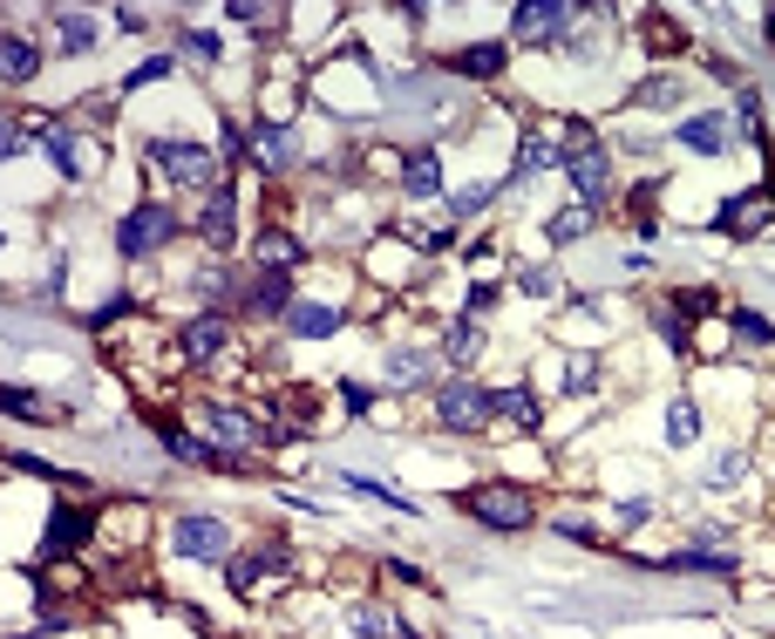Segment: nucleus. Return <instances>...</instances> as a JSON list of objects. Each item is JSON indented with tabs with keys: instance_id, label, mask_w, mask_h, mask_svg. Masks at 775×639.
I'll list each match as a JSON object with an SVG mask.
<instances>
[{
	"instance_id": "obj_37",
	"label": "nucleus",
	"mask_w": 775,
	"mask_h": 639,
	"mask_svg": "<svg viewBox=\"0 0 775 639\" xmlns=\"http://www.w3.org/2000/svg\"><path fill=\"white\" fill-rule=\"evenodd\" d=\"M164 75H170V55H150V62L123 82V95H137V89H150V82H164Z\"/></svg>"
},
{
	"instance_id": "obj_31",
	"label": "nucleus",
	"mask_w": 775,
	"mask_h": 639,
	"mask_svg": "<svg viewBox=\"0 0 775 639\" xmlns=\"http://www.w3.org/2000/svg\"><path fill=\"white\" fill-rule=\"evenodd\" d=\"M48 164H55V170H82V143H75V130H48Z\"/></svg>"
},
{
	"instance_id": "obj_43",
	"label": "nucleus",
	"mask_w": 775,
	"mask_h": 639,
	"mask_svg": "<svg viewBox=\"0 0 775 639\" xmlns=\"http://www.w3.org/2000/svg\"><path fill=\"white\" fill-rule=\"evenodd\" d=\"M8 639H41V632H8Z\"/></svg>"
},
{
	"instance_id": "obj_1",
	"label": "nucleus",
	"mask_w": 775,
	"mask_h": 639,
	"mask_svg": "<svg viewBox=\"0 0 775 639\" xmlns=\"http://www.w3.org/2000/svg\"><path fill=\"white\" fill-rule=\"evenodd\" d=\"M558 164L572 170V184H579V204H599L612 191V157L599 143H592L585 123H564V150H558Z\"/></svg>"
},
{
	"instance_id": "obj_29",
	"label": "nucleus",
	"mask_w": 775,
	"mask_h": 639,
	"mask_svg": "<svg viewBox=\"0 0 775 639\" xmlns=\"http://www.w3.org/2000/svg\"><path fill=\"white\" fill-rule=\"evenodd\" d=\"M551 164H558V143L531 130V137H524V150H517V177H531V170H551Z\"/></svg>"
},
{
	"instance_id": "obj_42",
	"label": "nucleus",
	"mask_w": 775,
	"mask_h": 639,
	"mask_svg": "<svg viewBox=\"0 0 775 639\" xmlns=\"http://www.w3.org/2000/svg\"><path fill=\"white\" fill-rule=\"evenodd\" d=\"M341 395H347V408H354V416H360V408H368V401H374L368 388H360V381H341Z\"/></svg>"
},
{
	"instance_id": "obj_39",
	"label": "nucleus",
	"mask_w": 775,
	"mask_h": 639,
	"mask_svg": "<svg viewBox=\"0 0 775 639\" xmlns=\"http://www.w3.org/2000/svg\"><path fill=\"white\" fill-rule=\"evenodd\" d=\"M449 354H456V361H470V354H477V327H470V320L449 327Z\"/></svg>"
},
{
	"instance_id": "obj_13",
	"label": "nucleus",
	"mask_w": 775,
	"mask_h": 639,
	"mask_svg": "<svg viewBox=\"0 0 775 639\" xmlns=\"http://www.w3.org/2000/svg\"><path fill=\"white\" fill-rule=\"evenodd\" d=\"M287 334L293 341H333L341 334V314L320 306V299H300V306H287Z\"/></svg>"
},
{
	"instance_id": "obj_23",
	"label": "nucleus",
	"mask_w": 775,
	"mask_h": 639,
	"mask_svg": "<svg viewBox=\"0 0 775 639\" xmlns=\"http://www.w3.org/2000/svg\"><path fill=\"white\" fill-rule=\"evenodd\" d=\"M666 572H714V578H728L735 558L714 551V545H701V551H674V558H666Z\"/></svg>"
},
{
	"instance_id": "obj_2",
	"label": "nucleus",
	"mask_w": 775,
	"mask_h": 639,
	"mask_svg": "<svg viewBox=\"0 0 775 639\" xmlns=\"http://www.w3.org/2000/svg\"><path fill=\"white\" fill-rule=\"evenodd\" d=\"M150 157H157V170L170 177L177 191H212L218 184V150H204V143H185V137H157L150 143Z\"/></svg>"
},
{
	"instance_id": "obj_33",
	"label": "nucleus",
	"mask_w": 775,
	"mask_h": 639,
	"mask_svg": "<svg viewBox=\"0 0 775 639\" xmlns=\"http://www.w3.org/2000/svg\"><path fill=\"white\" fill-rule=\"evenodd\" d=\"M429 381V354H395V368H387V388H416Z\"/></svg>"
},
{
	"instance_id": "obj_34",
	"label": "nucleus",
	"mask_w": 775,
	"mask_h": 639,
	"mask_svg": "<svg viewBox=\"0 0 775 639\" xmlns=\"http://www.w3.org/2000/svg\"><path fill=\"white\" fill-rule=\"evenodd\" d=\"M735 334H741V341H755V347H768V341H775V327L755 314V306H735Z\"/></svg>"
},
{
	"instance_id": "obj_11",
	"label": "nucleus",
	"mask_w": 775,
	"mask_h": 639,
	"mask_svg": "<svg viewBox=\"0 0 775 639\" xmlns=\"http://www.w3.org/2000/svg\"><path fill=\"white\" fill-rule=\"evenodd\" d=\"M293 157H300V143H293V130H287V123H258V130H252V164L258 170H266V177H279V170H293Z\"/></svg>"
},
{
	"instance_id": "obj_26",
	"label": "nucleus",
	"mask_w": 775,
	"mask_h": 639,
	"mask_svg": "<svg viewBox=\"0 0 775 639\" xmlns=\"http://www.w3.org/2000/svg\"><path fill=\"white\" fill-rule=\"evenodd\" d=\"M694 436H701V408H694L687 395H674V408H666V443H694Z\"/></svg>"
},
{
	"instance_id": "obj_12",
	"label": "nucleus",
	"mask_w": 775,
	"mask_h": 639,
	"mask_svg": "<svg viewBox=\"0 0 775 639\" xmlns=\"http://www.w3.org/2000/svg\"><path fill=\"white\" fill-rule=\"evenodd\" d=\"M231 341V314H198L185 334H177V347H185V361H218V347Z\"/></svg>"
},
{
	"instance_id": "obj_21",
	"label": "nucleus",
	"mask_w": 775,
	"mask_h": 639,
	"mask_svg": "<svg viewBox=\"0 0 775 639\" xmlns=\"http://www.w3.org/2000/svg\"><path fill=\"white\" fill-rule=\"evenodd\" d=\"M592 225H599V212H592V204H564V212L545 218V232H551V245H572V239L592 232Z\"/></svg>"
},
{
	"instance_id": "obj_27",
	"label": "nucleus",
	"mask_w": 775,
	"mask_h": 639,
	"mask_svg": "<svg viewBox=\"0 0 775 639\" xmlns=\"http://www.w3.org/2000/svg\"><path fill=\"white\" fill-rule=\"evenodd\" d=\"M55 28H62V55H89L96 48V21L89 14H55Z\"/></svg>"
},
{
	"instance_id": "obj_4",
	"label": "nucleus",
	"mask_w": 775,
	"mask_h": 639,
	"mask_svg": "<svg viewBox=\"0 0 775 639\" xmlns=\"http://www.w3.org/2000/svg\"><path fill=\"white\" fill-rule=\"evenodd\" d=\"M170 239H177V212H164V204H137V212H123V225H116L123 259H150V252H164Z\"/></svg>"
},
{
	"instance_id": "obj_9",
	"label": "nucleus",
	"mask_w": 775,
	"mask_h": 639,
	"mask_svg": "<svg viewBox=\"0 0 775 639\" xmlns=\"http://www.w3.org/2000/svg\"><path fill=\"white\" fill-rule=\"evenodd\" d=\"M714 225H721L728 239H755V232H768V225H775V197H768V191H741V197L721 204Z\"/></svg>"
},
{
	"instance_id": "obj_36",
	"label": "nucleus",
	"mask_w": 775,
	"mask_h": 639,
	"mask_svg": "<svg viewBox=\"0 0 775 639\" xmlns=\"http://www.w3.org/2000/svg\"><path fill=\"white\" fill-rule=\"evenodd\" d=\"M517 286H524L531 299H551L558 293V272L551 266H524V272H517Z\"/></svg>"
},
{
	"instance_id": "obj_20",
	"label": "nucleus",
	"mask_w": 775,
	"mask_h": 639,
	"mask_svg": "<svg viewBox=\"0 0 775 639\" xmlns=\"http://www.w3.org/2000/svg\"><path fill=\"white\" fill-rule=\"evenodd\" d=\"M287 293H293V272H266V279L245 293V314H279V320H287V306H293Z\"/></svg>"
},
{
	"instance_id": "obj_38",
	"label": "nucleus",
	"mask_w": 775,
	"mask_h": 639,
	"mask_svg": "<svg viewBox=\"0 0 775 639\" xmlns=\"http://www.w3.org/2000/svg\"><path fill=\"white\" fill-rule=\"evenodd\" d=\"M741 470H748L741 456H721V463L708 470V490H735V483H741Z\"/></svg>"
},
{
	"instance_id": "obj_32",
	"label": "nucleus",
	"mask_w": 775,
	"mask_h": 639,
	"mask_svg": "<svg viewBox=\"0 0 775 639\" xmlns=\"http://www.w3.org/2000/svg\"><path fill=\"white\" fill-rule=\"evenodd\" d=\"M341 483H347V490H360V497H374V503H387V510H408V497H395V490H387V483L360 476V470H341Z\"/></svg>"
},
{
	"instance_id": "obj_22",
	"label": "nucleus",
	"mask_w": 775,
	"mask_h": 639,
	"mask_svg": "<svg viewBox=\"0 0 775 639\" xmlns=\"http://www.w3.org/2000/svg\"><path fill=\"white\" fill-rule=\"evenodd\" d=\"M681 143H694V150H708V157H721V150H728V123H721V116H687V123H681Z\"/></svg>"
},
{
	"instance_id": "obj_5",
	"label": "nucleus",
	"mask_w": 775,
	"mask_h": 639,
	"mask_svg": "<svg viewBox=\"0 0 775 639\" xmlns=\"http://www.w3.org/2000/svg\"><path fill=\"white\" fill-rule=\"evenodd\" d=\"M435 416H443V429H456V436H477V429L497 416V408H490V395L477 388V381L449 374L443 388H435Z\"/></svg>"
},
{
	"instance_id": "obj_40",
	"label": "nucleus",
	"mask_w": 775,
	"mask_h": 639,
	"mask_svg": "<svg viewBox=\"0 0 775 639\" xmlns=\"http://www.w3.org/2000/svg\"><path fill=\"white\" fill-rule=\"evenodd\" d=\"M185 48H191L198 62H218V55H225V41H218V35H185Z\"/></svg>"
},
{
	"instance_id": "obj_24",
	"label": "nucleus",
	"mask_w": 775,
	"mask_h": 639,
	"mask_svg": "<svg viewBox=\"0 0 775 639\" xmlns=\"http://www.w3.org/2000/svg\"><path fill=\"white\" fill-rule=\"evenodd\" d=\"M435 184H443V164H435L429 150H416V157L402 164V191H408V197H429Z\"/></svg>"
},
{
	"instance_id": "obj_41",
	"label": "nucleus",
	"mask_w": 775,
	"mask_h": 639,
	"mask_svg": "<svg viewBox=\"0 0 775 639\" xmlns=\"http://www.w3.org/2000/svg\"><path fill=\"white\" fill-rule=\"evenodd\" d=\"M8 416H41V401L28 388H8Z\"/></svg>"
},
{
	"instance_id": "obj_14",
	"label": "nucleus",
	"mask_w": 775,
	"mask_h": 639,
	"mask_svg": "<svg viewBox=\"0 0 775 639\" xmlns=\"http://www.w3.org/2000/svg\"><path fill=\"white\" fill-rule=\"evenodd\" d=\"M490 408H497L510 429H524V436H531V429H545V408H537L531 388H497V395H490Z\"/></svg>"
},
{
	"instance_id": "obj_10",
	"label": "nucleus",
	"mask_w": 775,
	"mask_h": 639,
	"mask_svg": "<svg viewBox=\"0 0 775 639\" xmlns=\"http://www.w3.org/2000/svg\"><path fill=\"white\" fill-rule=\"evenodd\" d=\"M89 510H55V517H48V538H41V565H55V558H68V551H82L89 545Z\"/></svg>"
},
{
	"instance_id": "obj_6",
	"label": "nucleus",
	"mask_w": 775,
	"mask_h": 639,
	"mask_svg": "<svg viewBox=\"0 0 775 639\" xmlns=\"http://www.w3.org/2000/svg\"><path fill=\"white\" fill-rule=\"evenodd\" d=\"M170 545L185 551V558H198V565H231V558H239L231 524H218V517H177L170 524Z\"/></svg>"
},
{
	"instance_id": "obj_44",
	"label": "nucleus",
	"mask_w": 775,
	"mask_h": 639,
	"mask_svg": "<svg viewBox=\"0 0 775 639\" xmlns=\"http://www.w3.org/2000/svg\"><path fill=\"white\" fill-rule=\"evenodd\" d=\"M768 41H775V14H768Z\"/></svg>"
},
{
	"instance_id": "obj_3",
	"label": "nucleus",
	"mask_w": 775,
	"mask_h": 639,
	"mask_svg": "<svg viewBox=\"0 0 775 639\" xmlns=\"http://www.w3.org/2000/svg\"><path fill=\"white\" fill-rule=\"evenodd\" d=\"M462 510L490 531H524L531 524V490L524 483H477V490H462Z\"/></svg>"
},
{
	"instance_id": "obj_17",
	"label": "nucleus",
	"mask_w": 775,
	"mask_h": 639,
	"mask_svg": "<svg viewBox=\"0 0 775 639\" xmlns=\"http://www.w3.org/2000/svg\"><path fill=\"white\" fill-rule=\"evenodd\" d=\"M198 232L212 239V245H231V232H239V197H231V191H212V204H204V218H198Z\"/></svg>"
},
{
	"instance_id": "obj_30",
	"label": "nucleus",
	"mask_w": 775,
	"mask_h": 639,
	"mask_svg": "<svg viewBox=\"0 0 775 639\" xmlns=\"http://www.w3.org/2000/svg\"><path fill=\"white\" fill-rule=\"evenodd\" d=\"M592 388H599V361L572 354V361H564V395H592Z\"/></svg>"
},
{
	"instance_id": "obj_15",
	"label": "nucleus",
	"mask_w": 775,
	"mask_h": 639,
	"mask_svg": "<svg viewBox=\"0 0 775 639\" xmlns=\"http://www.w3.org/2000/svg\"><path fill=\"white\" fill-rule=\"evenodd\" d=\"M266 565H287V545H258V551H239V558H231V565H225L231 592H252V585H258V572H266Z\"/></svg>"
},
{
	"instance_id": "obj_35",
	"label": "nucleus",
	"mask_w": 775,
	"mask_h": 639,
	"mask_svg": "<svg viewBox=\"0 0 775 639\" xmlns=\"http://www.w3.org/2000/svg\"><path fill=\"white\" fill-rule=\"evenodd\" d=\"M490 197H497V184H470V191H456V197H449V218H477Z\"/></svg>"
},
{
	"instance_id": "obj_25",
	"label": "nucleus",
	"mask_w": 775,
	"mask_h": 639,
	"mask_svg": "<svg viewBox=\"0 0 775 639\" xmlns=\"http://www.w3.org/2000/svg\"><path fill=\"white\" fill-rule=\"evenodd\" d=\"M300 259H306L300 239H287V232H266V239H258V266H266V272H293Z\"/></svg>"
},
{
	"instance_id": "obj_8",
	"label": "nucleus",
	"mask_w": 775,
	"mask_h": 639,
	"mask_svg": "<svg viewBox=\"0 0 775 639\" xmlns=\"http://www.w3.org/2000/svg\"><path fill=\"white\" fill-rule=\"evenodd\" d=\"M198 429L212 436V449H218V456H239V463H245V449H252L258 436H266V429H252V422L239 416V408H225V401H204V408H198Z\"/></svg>"
},
{
	"instance_id": "obj_16",
	"label": "nucleus",
	"mask_w": 775,
	"mask_h": 639,
	"mask_svg": "<svg viewBox=\"0 0 775 639\" xmlns=\"http://www.w3.org/2000/svg\"><path fill=\"white\" fill-rule=\"evenodd\" d=\"M347 626H354V632H368V639H408L402 612H395V605H374V599H368V605H354V612H347Z\"/></svg>"
},
{
	"instance_id": "obj_7",
	"label": "nucleus",
	"mask_w": 775,
	"mask_h": 639,
	"mask_svg": "<svg viewBox=\"0 0 775 639\" xmlns=\"http://www.w3.org/2000/svg\"><path fill=\"white\" fill-rule=\"evenodd\" d=\"M564 28H572V8H564V0H531V8H517L510 41L517 48H558Z\"/></svg>"
},
{
	"instance_id": "obj_18",
	"label": "nucleus",
	"mask_w": 775,
	"mask_h": 639,
	"mask_svg": "<svg viewBox=\"0 0 775 639\" xmlns=\"http://www.w3.org/2000/svg\"><path fill=\"white\" fill-rule=\"evenodd\" d=\"M35 68H41V55H35L28 35H8V41H0V75H8V89L35 82Z\"/></svg>"
},
{
	"instance_id": "obj_28",
	"label": "nucleus",
	"mask_w": 775,
	"mask_h": 639,
	"mask_svg": "<svg viewBox=\"0 0 775 639\" xmlns=\"http://www.w3.org/2000/svg\"><path fill=\"white\" fill-rule=\"evenodd\" d=\"M633 102H639V110H674V102H681V82H674V75H646V82L633 89Z\"/></svg>"
},
{
	"instance_id": "obj_19",
	"label": "nucleus",
	"mask_w": 775,
	"mask_h": 639,
	"mask_svg": "<svg viewBox=\"0 0 775 639\" xmlns=\"http://www.w3.org/2000/svg\"><path fill=\"white\" fill-rule=\"evenodd\" d=\"M504 55H510L504 41H477V48H462V55H449V68H456V75H477V82H490V75H504Z\"/></svg>"
}]
</instances>
